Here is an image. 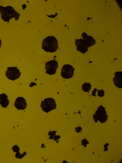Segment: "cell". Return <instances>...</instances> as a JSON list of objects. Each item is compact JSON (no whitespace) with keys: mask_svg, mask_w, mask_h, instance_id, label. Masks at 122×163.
<instances>
[{"mask_svg":"<svg viewBox=\"0 0 122 163\" xmlns=\"http://www.w3.org/2000/svg\"><path fill=\"white\" fill-rule=\"evenodd\" d=\"M0 14L1 18L4 21L9 23L10 20L15 18L17 21L20 18V14L16 11L12 6L8 5L5 7L0 6Z\"/></svg>","mask_w":122,"mask_h":163,"instance_id":"cell-1","label":"cell"},{"mask_svg":"<svg viewBox=\"0 0 122 163\" xmlns=\"http://www.w3.org/2000/svg\"><path fill=\"white\" fill-rule=\"evenodd\" d=\"M41 45L42 49L49 53L56 52L59 48L58 40L53 36H48L44 39Z\"/></svg>","mask_w":122,"mask_h":163,"instance_id":"cell-2","label":"cell"},{"mask_svg":"<svg viewBox=\"0 0 122 163\" xmlns=\"http://www.w3.org/2000/svg\"><path fill=\"white\" fill-rule=\"evenodd\" d=\"M108 117L105 108L102 105L97 107V110L93 115V119L95 123H97L98 121L101 123H104L107 121Z\"/></svg>","mask_w":122,"mask_h":163,"instance_id":"cell-3","label":"cell"},{"mask_svg":"<svg viewBox=\"0 0 122 163\" xmlns=\"http://www.w3.org/2000/svg\"><path fill=\"white\" fill-rule=\"evenodd\" d=\"M57 105L55 100L51 97L45 98L41 101V107L42 110L46 113L55 109Z\"/></svg>","mask_w":122,"mask_h":163,"instance_id":"cell-4","label":"cell"},{"mask_svg":"<svg viewBox=\"0 0 122 163\" xmlns=\"http://www.w3.org/2000/svg\"><path fill=\"white\" fill-rule=\"evenodd\" d=\"M21 73L17 67H8L5 72V75L8 79L15 81L20 78Z\"/></svg>","mask_w":122,"mask_h":163,"instance_id":"cell-5","label":"cell"},{"mask_svg":"<svg viewBox=\"0 0 122 163\" xmlns=\"http://www.w3.org/2000/svg\"><path fill=\"white\" fill-rule=\"evenodd\" d=\"M75 70V68L72 65L69 64H65L61 68V76L65 79L71 78L73 77Z\"/></svg>","mask_w":122,"mask_h":163,"instance_id":"cell-6","label":"cell"},{"mask_svg":"<svg viewBox=\"0 0 122 163\" xmlns=\"http://www.w3.org/2000/svg\"><path fill=\"white\" fill-rule=\"evenodd\" d=\"M45 72L49 75L55 74L58 67V62L55 60H51L46 62L45 63Z\"/></svg>","mask_w":122,"mask_h":163,"instance_id":"cell-7","label":"cell"},{"mask_svg":"<svg viewBox=\"0 0 122 163\" xmlns=\"http://www.w3.org/2000/svg\"><path fill=\"white\" fill-rule=\"evenodd\" d=\"M15 107L18 110H24L26 108L27 103L25 99L22 97L16 98L14 102Z\"/></svg>","mask_w":122,"mask_h":163,"instance_id":"cell-8","label":"cell"},{"mask_svg":"<svg viewBox=\"0 0 122 163\" xmlns=\"http://www.w3.org/2000/svg\"><path fill=\"white\" fill-rule=\"evenodd\" d=\"M114 76L113 78L114 85L119 89L122 88V71H117L114 74Z\"/></svg>","mask_w":122,"mask_h":163,"instance_id":"cell-9","label":"cell"},{"mask_svg":"<svg viewBox=\"0 0 122 163\" xmlns=\"http://www.w3.org/2000/svg\"><path fill=\"white\" fill-rule=\"evenodd\" d=\"M81 36L86 45L88 47L96 44V41L93 37L88 35L86 33L82 32L81 34Z\"/></svg>","mask_w":122,"mask_h":163,"instance_id":"cell-10","label":"cell"},{"mask_svg":"<svg viewBox=\"0 0 122 163\" xmlns=\"http://www.w3.org/2000/svg\"><path fill=\"white\" fill-rule=\"evenodd\" d=\"M11 149L13 150L14 152H16L15 156L17 158L21 159L27 154L26 152L25 151L22 154H21L19 152L20 149V147L17 145H13Z\"/></svg>","mask_w":122,"mask_h":163,"instance_id":"cell-11","label":"cell"},{"mask_svg":"<svg viewBox=\"0 0 122 163\" xmlns=\"http://www.w3.org/2000/svg\"><path fill=\"white\" fill-rule=\"evenodd\" d=\"M9 104L7 95L5 93L0 94V104L4 108H6Z\"/></svg>","mask_w":122,"mask_h":163,"instance_id":"cell-12","label":"cell"},{"mask_svg":"<svg viewBox=\"0 0 122 163\" xmlns=\"http://www.w3.org/2000/svg\"><path fill=\"white\" fill-rule=\"evenodd\" d=\"M91 87L92 85L89 83H84L81 86L82 90L85 92H89L91 90Z\"/></svg>","mask_w":122,"mask_h":163,"instance_id":"cell-13","label":"cell"},{"mask_svg":"<svg viewBox=\"0 0 122 163\" xmlns=\"http://www.w3.org/2000/svg\"><path fill=\"white\" fill-rule=\"evenodd\" d=\"M88 47L86 46H77V50L84 54L86 53L88 50Z\"/></svg>","mask_w":122,"mask_h":163,"instance_id":"cell-14","label":"cell"},{"mask_svg":"<svg viewBox=\"0 0 122 163\" xmlns=\"http://www.w3.org/2000/svg\"><path fill=\"white\" fill-rule=\"evenodd\" d=\"M75 44L76 46H86L83 39L81 38L76 39Z\"/></svg>","mask_w":122,"mask_h":163,"instance_id":"cell-15","label":"cell"},{"mask_svg":"<svg viewBox=\"0 0 122 163\" xmlns=\"http://www.w3.org/2000/svg\"><path fill=\"white\" fill-rule=\"evenodd\" d=\"M97 96L100 97H103L105 95V91L104 90L102 89L101 90L97 89Z\"/></svg>","mask_w":122,"mask_h":163,"instance_id":"cell-16","label":"cell"},{"mask_svg":"<svg viewBox=\"0 0 122 163\" xmlns=\"http://www.w3.org/2000/svg\"><path fill=\"white\" fill-rule=\"evenodd\" d=\"M57 132V131H49L48 133V135L50 136L49 137V139L53 140L54 139L53 137L56 135V133Z\"/></svg>","mask_w":122,"mask_h":163,"instance_id":"cell-17","label":"cell"},{"mask_svg":"<svg viewBox=\"0 0 122 163\" xmlns=\"http://www.w3.org/2000/svg\"><path fill=\"white\" fill-rule=\"evenodd\" d=\"M89 142L86 138L83 139L81 141V145H83L84 148L86 147L87 144H89Z\"/></svg>","mask_w":122,"mask_h":163,"instance_id":"cell-18","label":"cell"},{"mask_svg":"<svg viewBox=\"0 0 122 163\" xmlns=\"http://www.w3.org/2000/svg\"><path fill=\"white\" fill-rule=\"evenodd\" d=\"M82 127L80 126L76 127L75 128V131L77 133H79L82 130Z\"/></svg>","mask_w":122,"mask_h":163,"instance_id":"cell-19","label":"cell"},{"mask_svg":"<svg viewBox=\"0 0 122 163\" xmlns=\"http://www.w3.org/2000/svg\"><path fill=\"white\" fill-rule=\"evenodd\" d=\"M97 89L96 88L94 89L92 92L91 95H92L93 96L96 97L97 96V95H96V94L97 91Z\"/></svg>","mask_w":122,"mask_h":163,"instance_id":"cell-20","label":"cell"},{"mask_svg":"<svg viewBox=\"0 0 122 163\" xmlns=\"http://www.w3.org/2000/svg\"><path fill=\"white\" fill-rule=\"evenodd\" d=\"M109 145V144L108 143H106L104 145V149L103 150V151H106L108 150V146Z\"/></svg>","mask_w":122,"mask_h":163,"instance_id":"cell-21","label":"cell"},{"mask_svg":"<svg viewBox=\"0 0 122 163\" xmlns=\"http://www.w3.org/2000/svg\"><path fill=\"white\" fill-rule=\"evenodd\" d=\"M61 138V137L59 135H55L53 137L54 139V141H56L59 139Z\"/></svg>","mask_w":122,"mask_h":163,"instance_id":"cell-22","label":"cell"},{"mask_svg":"<svg viewBox=\"0 0 122 163\" xmlns=\"http://www.w3.org/2000/svg\"><path fill=\"white\" fill-rule=\"evenodd\" d=\"M36 83L35 82H32L30 84L29 86L30 87H32L34 86H36Z\"/></svg>","mask_w":122,"mask_h":163,"instance_id":"cell-23","label":"cell"},{"mask_svg":"<svg viewBox=\"0 0 122 163\" xmlns=\"http://www.w3.org/2000/svg\"><path fill=\"white\" fill-rule=\"evenodd\" d=\"M57 13H55V15H51L49 16V15H48L47 14H46V15H47V16H48V17H51V18H52V16H53V17H54H54H54V16H55V17H56V16H57V15H56V14H57ZM57 15H58V14H57Z\"/></svg>","mask_w":122,"mask_h":163,"instance_id":"cell-24","label":"cell"},{"mask_svg":"<svg viewBox=\"0 0 122 163\" xmlns=\"http://www.w3.org/2000/svg\"><path fill=\"white\" fill-rule=\"evenodd\" d=\"M26 7L27 6L25 4H24L22 5V9L23 10H25V9L26 8Z\"/></svg>","mask_w":122,"mask_h":163,"instance_id":"cell-25","label":"cell"},{"mask_svg":"<svg viewBox=\"0 0 122 163\" xmlns=\"http://www.w3.org/2000/svg\"><path fill=\"white\" fill-rule=\"evenodd\" d=\"M1 39L0 38V48H1Z\"/></svg>","mask_w":122,"mask_h":163,"instance_id":"cell-26","label":"cell"}]
</instances>
